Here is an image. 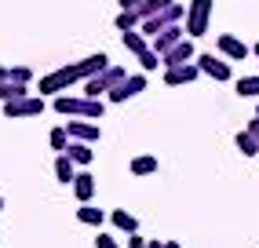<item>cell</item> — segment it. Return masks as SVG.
<instances>
[{"instance_id":"6da1fadb","label":"cell","mask_w":259,"mask_h":248,"mask_svg":"<svg viewBox=\"0 0 259 248\" xmlns=\"http://www.w3.org/2000/svg\"><path fill=\"white\" fill-rule=\"evenodd\" d=\"M110 66V59L102 55V51H95V55H88V59H80V62H70V66H59L55 73H48V77H40V95H59V92H66V88H73V84H80V80H88V77H95L99 69H106Z\"/></svg>"},{"instance_id":"7a4b0ae2","label":"cell","mask_w":259,"mask_h":248,"mask_svg":"<svg viewBox=\"0 0 259 248\" xmlns=\"http://www.w3.org/2000/svg\"><path fill=\"white\" fill-rule=\"evenodd\" d=\"M51 110H55L59 117H88V120H99L102 117V106L99 99H88V95H55V102H51Z\"/></svg>"},{"instance_id":"3957f363","label":"cell","mask_w":259,"mask_h":248,"mask_svg":"<svg viewBox=\"0 0 259 248\" xmlns=\"http://www.w3.org/2000/svg\"><path fill=\"white\" fill-rule=\"evenodd\" d=\"M124 48L132 51L135 59H139L143 73H150V69H157V66H161V55L153 51V44H146V37H143L139 29H128V33H124Z\"/></svg>"},{"instance_id":"277c9868","label":"cell","mask_w":259,"mask_h":248,"mask_svg":"<svg viewBox=\"0 0 259 248\" xmlns=\"http://www.w3.org/2000/svg\"><path fill=\"white\" fill-rule=\"evenodd\" d=\"M128 73H124V69H120V66H106V69H99V73L95 77H88V80H84V95H88V99H99V95H106L110 92V88H117L120 80H124Z\"/></svg>"},{"instance_id":"5b68a950","label":"cell","mask_w":259,"mask_h":248,"mask_svg":"<svg viewBox=\"0 0 259 248\" xmlns=\"http://www.w3.org/2000/svg\"><path fill=\"white\" fill-rule=\"evenodd\" d=\"M212 22V0H190L186 4V37H204Z\"/></svg>"},{"instance_id":"8992f818","label":"cell","mask_w":259,"mask_h":248,"mask_svg":"<svg viewBox=\"0 0 259 248\" xmlns=\"http://www.w3.org/2000/svg\"><path fill=\"white\" fill-rule=\"evenodd\" d=\"M44 113V95H22L4 102V117L8 120H22V117H40Z\"/></svg>"},{"instance_id":"52a82bcc","label":"cell","mask_w":259,"mask_h":248,"mask_svg":"<svg viewBox=\"0 0 259 248\" xmlns=\"http://www.w3.org/2000/svg\"><path fill=\"white\" fill-rule=\"evenodd\" d=\"M194 62H197L201 73H208L212 80H230V73H234V69H230V59H223V55H208V51H204V55H197Z\"/></svg>"},{"instance_id":"ba28073f","label":"cell","mask_w":259,"mask_h":248,"mask_svg":"<svg viewBox=\"0 0 259 248\" xmlns=\"http://www.w3.org/2000/svg\"><path fill=\"white\" fill-rule=\"evenodd\" d=\"M139 92H146V73H135V77H124L117 88H110V102L117 106V102H128V99H135Z\"/></svg>"},{"instance_id":"9c48e42d","label":"cell","mask_w":259,"mask_h":248,"mask_svg":"<svg viewBox=\"0 0 259 248\" xmlns=\"http://www.w3.org/2000/svg\"><path fill=\"white\" fill-rule=\"evenodd\" d=\"M197 62H179V66H164V84L168 88H183V84H194L197 80Z\"/></svg>"},{"instance_id":"30bf717a","label":"cell","mask_w":259,"mask_h":248,"mask_svg":"<svg viewBox=\"0 0 259 248\" xmlns=\"http://www.w3.org/2000/svg\"><path fill=\"white\" fill-rule=\"evenodd\" d=\"M248 51H252V48H248L245 40H237L234 33H219V55H223V59H230V62H245V59H248Z\"/></svg>"},{"instance_id":"8fae6325","label":"cell","mask_w":259,"mask_h":248,"mask_svg":"<svg viewBox=\"0 0 259 248\" xmlns=\"http://www.w3.org/2000/svg\"><path fill=\"white\" fill-rule=\"evenodd\" d=\"M66 132H70V139H80V143H99V124L88 120V117H73V120H66Z\"/></svg>"},{"instance_id":"7c38bea8","label":"cell","mask_w":259,"mask_h":248,"mask_svg":"<svg viewBox=\"0 0 259 248\" xmlns=\"http://www.w3.org/2000/svg\"><path fill=\"white\" fill-rule=\"evenodd\" d=\"M183 33H186V29H183L179 22H171V26H164V29L157 33V37H153V51H157V55H164L168 48H176V44L183 40Z\"/></svg>"},{"instance_id":"4fadbf2b","label":"cell","mask_w":259,"mask_h":248,"mask_svg":"<svg viewBox=\"0 0 259 248\" xmlns=\"http://www.w3.org/2000/svg\"><path fill=\"white\" fill-rule=\"evenodd\" d=\"M179 62H194V44H190L186 37H183L176 48H168L164 55H161V66H179Z\"/></svg>"},{"instance_id":"5bb4252c","label":"cell","mask_w":259,"mask_h":248,"mask_svg":"<svg viewBox=\"0 0 259 248\" xmlns=\"http://www.w3.org/2000/svg\"><path fill=\"white\" fill-rule=\"evenodd\" d=\"M73 193H77V201H80V204H88V201L95 197V179H92V172H88V168H80V172L73 175Z\"/></svg>"},{"instance_id":"9a60e30c","label":"cell","mask_w":259,"mask_h":248,"mask_svg":"<svg viewBox=\"0 0 259 248\" xmlns=\"http://www.w3.org/2000/svg\"><path fill=\"white\" fill-rule=\"evenodd\" d=\"M66 153L73 157V164H77V168H88V164H92V157H95L92 143H80V139H70V146H66Z\"/></svg>"},{"instance_id":"2e32d148","label":"cell","mask_w":259,"mask_h":248,"mask_svg":"<svg viewBox=\"0 0 259 248\" xmlns=\"http://www.w3.org/2000/svg\"><path fill=\"white\" fill-rule=\"evenodd\" d=\"M110 223H113V230H120V234H135V230H139V219H135L128 208H113Z\"/></svg>"},{"instance_id":"e0dca14e","label":"cell","mask_w":259,"mask_h":248,"mask_svg":"<svg viewBox=\"0 0 259 248\" xmlns=\"http://www.w3.org/2000/svg\"><path fill=\"white\" fill-rule=\"evenodd\" d=\"M73 175H77L73 157H70V153H59V157H55V179H59V183H73Z\"/></svg>"},{"instance_id":"ac0fdd59","label":"cell","mask_w":259,"mask_h":248,"mask_svg":"<svg viewBox=\"0 0 259 248\" xmlns=\"http://www.w3.org/2000/svg\"><path fill=\"white\" fill-rule=\"evenodd\" d=\"M132 175H139V179H143V175H153V172H157V157H150V153H139V157H132Z\"/></svg>"},{"instance_id":"d6986e66","label":"cell","mask_w":259,"mask_h":248,"mask_svg":"<svg viewBox=\"0 0 259 248\" xmlns=\"http://www.w3.org/2000/svg\"><path fill=\"white\" fill-rule=\"evenodd\" d=\"M77 219H80L84 226H102L110 216H106V212H99V208H92V201H88V204H80V208H77Z\"/></svg>"},{"instance_id":"ffe728a7","label":"cell","mask_w":259,"mask_h":248,"mask_svg":"<svg viewBox=\"0 0 259 248\" xmlns=\"http://www.w3.org/2000/svg\"><path fill=\"white\" fill-rule=\"evenodd\" d=\"M234 146H237L241 153H245V157H259V143H255V135H252L248 128L234 135Z\"/></svg>"},{"instance_id":"44dd1931","label":"cell","mask_w":259,"mask_h":248,"mask_svg":"<svg viewBox=\"0 0 259 248\" xmlns=\"http://www.w3.org/2000/svg\"><path fill=\"white\" fill-rule=\"evenodd\" d=\"M22 95H29V84H22V80H4L0 84V102H11V99H22Z\"/></svg>"},{"instance_id":"7402d4cb","label":"cell","mask_w":259,"mask_h":248,"mask_svg":"<svg viewBox=\"0 0 259 248\" xmlns=\"http://www.w3.org/2000/svg\"><path fill=\"white\" fill-rule=\"evenodd\" d=\"M139 22H143V19H139V11H135V8H132V11H120V8H117V19H113V26H117V33H128V29H139Z\"/></svg>"},{"instance_id":"603a6c76","label":"cell","mask_w":259,"mask_h":248,"mask_svg":"<svg viewBox=\"0 0 259 248\" xmlns=\"http://www.w3.org/2000/svg\"><path fill=\"white\" fill-rule=\"evenodd\" d=\"M234 88H237V95H245V99H259V73L255 77H241Z\"/></svg>"},{"instance_id":"cb8c5ba5","label":"cell","mask_w":259,"mask_h":248,"mask_svg":"<svg viewBox=\"0 0 259 248\" xmlns=\"http://www.w3.org/2000/svg\"><path fill=\"white\" fill-rule=\"evenodd\" d=\"M48 143H51V150H55V153H66V146H70V132H66V124H62V128H51Z\"/></svg>"},{"instance_id":"d4e9b609","label":"cell","mask_w":259,"mask_h":248,"mask_svg":"<svg viewBox=\"0 0 259 248\" xmlns=\"http://www.w3.org/2000/svg\"><path fill=\"white\" fill-rule=\"evenodd\" d=\"M168 4H176V0H143V4L135 8V11H139V19H150V15H157V11H164Z\"/></svg>"},{"instance_id":"484cf974","label":"cell","mask_w":259,"mask_h":248,"mask_svg":"<svg viewBox=\"0 0 259 248\" xmlns=\"http://www.w3.org/2000/svg\"><path fill=\"white\" fill-rule=\"evenodd\" d=\"M11 80L29 84V80H33V69H29V66H11Z\"/></svg>"},{"instance_id":"4316f807","label":"cell","mask_w":259,"mask_h":248,"mask_svg":"<svg viewBox=\"0 0 259 248\" xmlns=\"http://www.w3.org/2000/svg\"><path fill=\"white\" fill-rule=\"evenodd\" d=\"M95 248H120V244H117L113 234H99V237H95Z\"/></svg>"},{"instance_id":"83f0119b","label":"cell","mask_w":259,"mask_h":248,"mask_svg":"<svg viewBox=\"0 0 259 248\" xmlns=\"http://www.w3.org/2000/svg\"><path fill=\"white\" fill-rule=\"evenodd\" d=\"M128 248H146V237H139V230L128 234Z\"/></svg>"},{"instance_id":"f1b7e54d","label":"cell","mask_w":259,"mask_h":248,"mask_svg":"<svg viewBox=\"0 0 259 248\" xmlns=\"http://www.w3.org/2000/svg\"><path fill=\"white\" fill-rule=\"evenodd\" d=\"M139 4H143V0H117L120 11H132V8H139Z\"/></svg>"},{"instance_id":"f546056e","label":"cell","mask_w":259,"mask_h":248,"mask_svg":"<svg viewBox=\"0 0 259 248\" xmlns=\"http://www.w3.org/2000/svg\"><path fill=\"white\" fill-rule=\"evenodd\" d=\"M248 132L255 135V143H259V117H252V120H248Z\"/></svg>"},{"instance_id":"4dcf8cb0","label":"cell","mask_w":259,"mask_h":248,"mask_svg":"<svg viewBox=\"0 0 259 248\" xmlns=\"http://www.w3.org/2000/svg\"><path fill=\"white\" fill-rule=\"evenodd\" d=\"M4 80H11V66H0V84Z\"/></svg>"},{"instance_id":"1f68e13d","label":"cell","mask_w":259,"mask_h":248,"mask_svg":"<svg viewBox=\"0 0 259 248\" xmlns=\"http://www.w3.org/2000/svg\"><path fill=\"white\" fill-rule=\"evenodd\" d=\"M146 248H164V241H146Z\"/></svg>"},{"instance_id":"d6a6232c","label":"cell","mask_w":259,"mask_h":248,"mask_svg":"<svg viewBox=\"0 0 259 248\" xmlns=\"http://www.w3.org/2000/svg\"><path fill=\"white\" fill-rule=\"evenodd\" d=\"M164 248H179V244H176V241H164Z\"/></svg>"},{"instance_id":"836d02e7","label":"cell","mask_w":259,"mask_h":248,"mask_svg":"<svg viewBox=\"0 0 259 248\" xmlns=\"http://www.w3.org/2000/svg\"><path fill=\"white\" fill-rule=\"evenodd\" d=\"M252 51H255V55H259V40H255V48H252Z\"/></svg>"},{"instance_id":"e575fe53","label":"cell","mask_w":259,"mask_h":248,"mask_svg":"<svg viewBox=\"0 0 259 248\" xmlns=\"http://www.w3.org/2000/svg\"><path fill=\"white\" fill-rule=\"evenodd\" d=\"M0 208H4V197H0Z\"/></svg>"},{"instance_id":"d590c367","label":"cell","mask_w":259,"mask_h":248,"mask_svg":"<svg viewBox=\"0 0 259 248\" xmlns=\"http://www.w3.org/2000/svg\"><path fill=\"white\" fill-rule=\"evenodd\" d=\"M255 117H259V106H255Z\"/></svg>"}]
</instances>
